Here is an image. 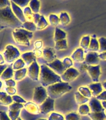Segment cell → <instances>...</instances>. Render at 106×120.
Returning <instances> with one entry per match:
<instances>
[{
	"instance_id": "6da1fadb",
	"label": "cell",
	"mask_w": 106,
	"mask_h": 120,
	"mask_svg": "<svg viewBox=\"0 0 106 120\" xmlns=\"http://www.w3.org/2000/svg\"><path fill=\"white\" fill-rule=\"evenodd\" d=\"M0 24L5 28H21L22 23L13 13L11 6L0 9Z\"/></svg>"
},
{
	"instance_id": "7a4b0ae2",
	"label": "cell",
	"mask_w": 106,
	"mask_h": 120,
	"mask_svg": "<svg viewBox=\"0 0 106 120\" xmlns=\"http://www.w3.org/2000/svg\"><path fill=\"white\" fill-rule=\"evenodd\" d=\"M39 81L43 87H48L57 82H62V79L61 76L56 74L47 64H42L40 68Z\"/></svg>"
},
{
	"instance_id": "3957f363",
	"label": "cell",
	"mask_w": 106,
	"mask_h": 120,
	"mask_svg": "<svg viewBox=\"0 0 106 120\" xmlns=\"http://www.w3.org/2000/svg\"><path fill=\"white\" fill-rule=\"evenodd\" d=\"M72 86L69 82H59L47 87V92L49 97L52 99H58L67 92L72 90Z\"/></svg>"
},
{
	"instance_id": "277c9868",
	"label": "cell",
	"mask_w": 106,
	"mask_h": 120,
	"mask_svg": "<svg viewBox=\"0 0 106 120\" xmlns=\"http://www.w3.org/2000/svg\"><path fill=\"white\" fill-rule=\"evenodd\" d=\"M12 34L14 40L16 44L23 46H29L30 40L33 37V32L19 28L14 29Z\"/></svg>"
},
{
	"instance_id": "5b68a950",
	"label": "cell",
	"mask_w": 106,
	"mask_h": 120,
	"mask_svg": "<svg viewBox=\"0 0 106 120\" xmlns=\"http://www.w3.org/2000/svg\"><path fill=\"white\" fill-rule=\"evenodd\" d=\"M20 56V52L18 49L13 45H8L5 47L3 56L5 61L7 63H13L15 60H18Z\"/></svg>"
},
{
	"instance_id": "8992f818",
	"label": "cell",
	"mask_w": 106,
	"mask_h": 120,
	"mask_svg": "<svg viewBox=\"0 0 106 120\" xmlns=\"http://www.w3.org/2000/svg\"><path fill=\"white\" fill-rule=\"evenodd\" d=\"M48 98V94L44 87L43 86H37L34 88V91L33 100L34 103L36 105H41L44 101Z\"/></svg>"
},
{
	"instance_id": "52a82bcc",
	"label": "cell",
	"mask_w": 106,
	"mask_h": 120,
	"mask_svg": "<svg viewBox=\"0 0 106 120\" xmlns=\"http://www.w3.org/2000/svg\"><path fill=\"white\" fill-rule=\"evenodd\" d=\"M86 65V69L88 74L91 78L92 81L94 82H98L99 80V77L101 76V66L100 65L91 66Z\"/></svg>"
},
{
	"instance_id": "ba28073f",
	"label": "cell",
	"mask_w": 106,
	"mask_h": 120,
	"mask_svg": "<svg viewBox=\"0 0 106 120\" xmlns=\"http://www.w3.org/2000/svg\"><path fill=\"white\" fill-rule=\"evenodd\" d=\"M79 75V72L76 69L71 67L67 69V70L61 76V77L64 82H70L74 81L78 77Z\"/></svg>"
},
{
	"instance_id": "9c48e42d",
	"label": "cell",
	"mask_w": 106,
	"mask_h": 120,
	"mask_svg": "<svg viewBox=\"0 0 106 120\" xmlns=\"http://www.w3.org/2000/svg\"><path fill=\"white\" fill-rule=\"evenodd\" d=\"M41 113L43 114H48L54 110V99L49 97L39 106Z\"/></svg>"
},
{
	"instance_id": "30bf717a",
	"label": "cell",
	"mask_w": 106,
	"mask_h": 120,
	"mask_svg": "<svg viewBox=\"0 0 106 120\" xmlns=\"http://www.w3.org/2000/svg\"><path fill=\"white\" fill-rule=\"evenodd\" d=\"M46 64L58 75L61 76L67 70V68L64 66L62 62L58 59L55 60L52 63H47Z\"/></svg>"
},
{
	"instance_id": "8fae6325",
	"label": "cell",
	"mask_w": 106,
	"mask_h": 120,
	"mask_svg": "<svg viewBox=\"0 0 106 120\" xmlns=\"http://www.w3.org/2000/svg\"><path fill=\"white\" fill-rule=\"evenodd\" d=\"M40 74V67L38 65L37 61L33 62L29 66L28 69V75L32 80L37 81Z\"/></svg>"
},
{
	"instance_id": "7c38bea8",
	"label": "cell",
	"mask_w": 106,
	"mask_h": 120,
	"mask_svg": "<svg viewBox=\"0 0 106 120\" xmlns=\"http://www.w3.org/2000/svg\"><path fill=\"white\" fill-rule=\"evenodd\" d=\"M99 54L97 52H89L87 53L83 63L86 65L96 66L100 63Z\"/></svg>"
},
{
	"instance_id": "4fadbf2b",
	"label": "cell",
	"mask_w": 106,
	"mask_h": 120,
	"mask_svg": "<svg viewBox=\"0 0 106 120\" xmlns=\"http://www.w3.org/2000/svg\"><path fill=\"white\" fill-rule=\"evenodd\" d=\"M89 105L91 111L92 112H100L105 111V109L103 108L101 101H99L95 97L91 98Z\"/></svg>"
},
{
	"instance_id": "5bb4252c",
	"label": "cell",
	"mask_w": 106,
	"mask_h": 120,
	"mask_svg": "<svg viewBox=\"0 0 106 120\" xmlns=\"http://www.w3.org/2000/svg\"><path fill=\"white\" fill-rule=\"evenodd\" d=\"M43 56L46 61L48 62V63H52L57 59L55 51L51 48H46L44 49L43 51Z\"/></svg>"
},
{
	"instance_id": "9a60e30c",
	"label": "cell",
	"mask_w": 106,
	"mask_h": 120,
	"mask_svg": "<svg viewBox=\"0 0 106 120\" xmlns=\"http://www.w3.org/2000/svg\"><path fill=\"white\" fill-rule=\"evenodd\" d=\"M11 7L12 10H13V13L15 14L17 18L22 23L26 22V20L25 19V17H24V13H23V11L21 9V8L12 1H11Z\"/></svg>"
},
{
	"instance_id": "2e32d148",
	"label": "cell",
	"mask_w": 106,
	"mask_h": 120,
	"mask_svg": "<svg viewBox=\"0 0 106 120\" xmlns=\"http://www.w3.org/2000/svg\"><path fill=\"white\" fill-rule=\"evenodd\" d=\"M84 50L82 48H77L76 51H74L72 55L71 58L72 60L76 63H83L84 61L85 58L84 56Z\"/></svg>"
},
{
	"instance_id": "e0dca14e",
	"label": "cell",
	"mask_w": 106,
	"mask_h": 120,
	"mask_svg": "<svg viewBox=\"0 0 106 120\" xmlns=\"http://www.w3.org/2000/svg\"><path fill=\"white\" fill-rule=\"evenodd\" d=\"M88 88L91 91V93L92 96L94 97H97L102 92L103 87L102 84L99 83V82H94V83H91L89 84Z\"/></svg>"
},
{
	"instance_id": "ac0fdd59",
	"label": "cell",
	"mask_w": 106,
	"mask_h": 120,
	"mask_svg": "<svg viewBox=\"0 0 106 120\" xmlns=\"http://www.w3.org/2000/svg\"><path fill=\"white\" fill-rule=\"evenodd\" d=\"M24 108H25L27 112H28L30 114H34V115L39 114L41 112L39 108H38V106L36 103L28 102V103L24 104Z\"/></svg>"
},
{
	"instance_id": "d6986e66",
	"label": "cell",
	"mask_w": 106,
	"mask_h": 120,
	"mask_svg": "<svg viewBox=\"0 0 106 120\" xmlns=\"http://www.w3.org/2000/svg\"><path fill=\"white\" fill-rule=\"evenodd\" d=\"M21 58L26 65L30 66L33 62L36 61V57L33 52H26L21 55Z\"/></svg>"
},
{
	"instance_id": "ffe728a7",
	"label": "cell",
	"mask_w": 106,
	"mask_h": 120,
	"mask_svg": "<svg viewBox=\"0 0 106 120\" xmlns=\"http://www.w3.org/2000/svg\"><path fill=\"white\" fill-rule=\"evenodd\" d=\"M13 102L11 96L5 92H0V105L3 106H9Z\"/></svg>"
},
{
	"instance_id": "44dd1931",
	"label": "cell",
	"mask_w": 106,
	"mask_h": 120,
	"mask_svg": "<svg viewBox=\"0 0 106 120\" xmlns=\"http://www.w3.org/2000/svg\"><path fill=\"white\" fill-rule=\"evenodd\" d=\"M99 43L98 39H96V38H92L91 39V42H90L89 46L88 48V49L87 51L89 52H97L99 51Z\"/></svg>"
},
{
	"instance_id": "7402d4cb",
	"label": "cell",
	"mask_w": 106,
	"mask_h": 120,
	"mask_svg": "<svg viewBox=\"0 0 106 120\" xmlns=\"http://www.w3.org/2000/svg\"><path fill=\"white\" fill-rule=\"evenodd\" d=\"M66 36H67V34L66 32H64L59 28H56L54 37V40L55 42L61 41L62 39H65L66 38Z\"/></svg>"
},
{
	"instance_id": "603a6c76",
	"label": "cell",
	"mask_w": 106,
	"mask_h": 120,
	"mask_svg": "<svg viewBox=\"0 0 106 120\" xmlns=\"http://www.w3.org/2000/svg\"><path fill=\"white\" fill-rule=\"evenodd\" d=\"M28 73V69L26 68H22V69H19L15 71V75H14V78L16 81H21L22 79L24 78L26 76V74Z\"/></svg>"
},
{
	"instance_id": "cb8c5ba5",
	"label": "cell",
	"mask_w": 106,
	"mask_h": 120,
	"mask_svg": "<svg viewBox=\"0 0 106 120\" xmlns=\"http://www.w3.org/2000/svg\"><path fill=\"white\" fill-rule=\"evenodd\" d=\"M91 37L89 35L84 36L81 39V41L80 42V46L81 48H82L84 50L85 52H87L88 49V48L89 46L90 42H91Z\"/></svg>"
},
{
	"instance_id": "d4e9b609",
	"label": "cell",
	"mask_w": 106,
	"mask_h": 120,
	"mask_svg": "<svg viewBox=\"0 0 106 120\" xmlns=\"http://www.w3.org/2000/svg\"><path fill=\"white\" fill-rule=\"evenodd\" d=\"M13 66H8L6 69L4 70L3 74L1 76V79H3V80H8L11 79V78H13Z\"/></svg>"
},
{
	"instance_id": "484cf974",
	"label": "cell",
	"mask_w": 106,
	"mask_h": 120,
	"mask_svg": "<svg viewBox=\"0 0 106 120\" xmlns=\"http://www.w3.org/2000/svg\"><path fill=\"white\" fill-rule=\"evenodd\" d=\"M88 116L92 120H106V114L104 111L100 112H91Z\"/></svg>"
},
{
	"instance_id": "4316f807",
	"label": "cell",
	"mask_w": 106,
	"mask_h": 120,
	"mask_svg": "<svg viewBox=\"0 0 106 120\" xmlns=\"http://www.w3.org/2000/svg\"><path fill=\"white\" fill-rule=\"evenodd\" d=\"M29 4V7L31 8V9L34 13H39V9H40V6H41V3L39 0H31Z\"/></svg>"
},
{
	"instance_id": "83f0119b",
	"label": "cell",
	"mask_w": 106,
	"mask_h": 120,
	"mask_svg": "<svg viewBox=\"0 0 106 120\" xmlns=\"http://www.w3.org/2000/svg\"><path fill=\"white\" fill-rule=\"evenodd\" d=\"M60 23L62 26H66L70 22V18L69 15L66 12H62L59 15Z\"/></svg>"
},
{
	"instance_id": "f1b7e54d",
	"label": "cell",
	"mask_w": 106,
	"mask_h": 120,
	"mask_svg": "<svg viewBox=\"0 0 106 120\" xmlns=\"http://www.w3.org/2000/svg\"><path fill=\"white\" fill-rule=\"evenodd\" d=\"M75 98H76V103L79 105L86 104L89 100V98L84 97V96H82L79 91L75 93Z\"/></svg>"
},
{
	"instance_id": "f546056e",
	"label": "cell",
	"mask_w": 106,
	"mask_h": 120,
	"mask_svg": "<svg viewBox=\"0 0 106 120\" xmlns=\"http://www.w3.org/2000/svg\"><path fill=\"white\" fill-rule=\"evenodd\" d=\"M24 17L26 19V21H30V22H33V16L34 13L32 11L29 7L24 8L23 10Z\"/></svg>"
},
{
	"instance_id": "4dcf8cb0",
	"label": "cell",
	"mask_w": 106,
	"mask_h": 120,
	"mask_svg": "<svg viewBox=\"0 0 106 120\" xmlns=\"http://www.w3.org/2000/svg\"><path fill=\"white\" fill-rule=\"evenodd\" d=\"M21 28L31 32L35 31L37 30L36 25L33 22H30V21H26L24 23H22Z\"/></svg>"
},
{
	"instance_id": "1f68e13d",
	"label": "cell",
	"mask_w": 106,
	"mask_h": 120,
	"mask_svg": "<svg viewBox=\"0 0 106 120\" xmlns=\"http://www.w3.org/2000/svg\"><path fill=\"white\" fill-rule=\"evenodd\" d=\"M67 48V43L66 39H62V40H61V41L56 42L55 46H54V49H55L56 50H64V49H66Z\"/></svg>"
},
{
	"instance_id": "d6a6232c",
	"label": "cell",
	"mask_w": 106,
	"mask_h": 120,
	"mask_svg": "<svg viewBox=\"0 0 106 120\" xmlns=\"http://www.w3.org/2000/svg\"><path fill=\"white\" fill-rule=\"evenodd\" d=\"M49 25V23L48 22V21L46 19L44 16L41 15L40 19H39V22H37V24H36L37 26V30H43L44 29L46 28L47 26Z\"/></svg>"
},
{
	"instance_id": "836d02e7",
	"label": "cell",
	"mask_w": 106,
	"mask_h": 120,
	"mask_svg": "<svg viewBox=\"0 0 106 120\" xmlns=\"http://www.w3.org/2000/svg\"><path fill=\"white\" fill-rule=\"evenodd\" d=\"M78 91L80 93L82 96H84V97L91 99L92 96V94L91 93V90L89 88L86 87H79L78 88Z\"/></svg>"
},
{
	"instance_id": "e575fe53",
	"label": "cell",
	"mask_w": 106,
	"mask_h": 120,
	"mask_svg": "<svg viewBox=\"0 0 106 120\" xmlns=\"http://www.w3.org/2000/svg\"><path fill=\"white\" fill-rule=\"evenodd\" d=\"M25 63L22 60V58H18V60H16V61L14 63L13 65V70H19V69H22L24 68V66H25Z\"/></svg>"
},
{
	"instance_id": "d590c367",
	"label": "cell",
	"mask_w": 106,
	"mask_h": 120,
	"mask_svg": "<svg viewBox=\"0 0 106 120\" xmlns=\"http://www.w3.org/2000/svg\"><path fill=\"white\" fill-rule=\"evenodd\" d=\"M79 114L80 115H88L90 112V107L86 104L80 105V106L79 107Z\"/></svg>"
},
{
	"instance_id": "8d00e7d4",
	"label": "cell",
	"mask_w": 106,
	"mask_h": 120,
	"mask_svg": "<svg viewBox=\"0 0 106 120\" xmlns=\"http://www.w3.org/2000/svg\"><path fill=\"white\" fill-rule=\"evenodd\" d=\"M49 21L52 26H58L60 22L59 18L54 14H51L49 16Z\"/></svg>"
},
{
	"instance_id": "74e56055",
	"label": "cell",
	"mask_w": 106,
	"mask_h": 120,
	"mask_svg": "<svg viewBox=\"0 0 106 120\" xmlns=\"http://www.w3.org/2000/svg\"><path fill=\"white\" fill-rule=\"evenodd\" d=\"M10 1L13 2L21 8L27 7V5L29 4V2L31 1V0H10Z\"/></svg>"
},
{
	"instance_id": "f35d334b",
	"label": "cell",
	"mask_w": 106,
	"mask_h": 120,
	"mask_svg": "<svg viewBox=\"0 0 106 120\" xmlns=\"http://www.w3.org/2000/svg\"><path fill=\"white\" fill-rule=\"evenodd\" d=\"M99 43V51L100 52H106V38L104 37H101L98 39Z\"/></svg>"
},
{
	"instance_id": "ab89813d",
	"label": "cell",
	"mask_w": 106,
	"mask_h": 120,
	"mask_svg": "<svg viewBox=\"0 0 106 120\" xmlns=\"http://www.w3.org/2000/svg\"><path fill=\"white\" fill-rule=\"evenodd\" d=\"M21 110L18 111H8V116L11 120H17L19 117Z\"/></svg>"
},
{
	"instance_id": "60d3db41",
	"label": "cell",
	"mask_w": 106,
	"mask_h": 120,
	"mask_svg": "<svg viewBox=\"0 0 106 120\" xmlns=\"http://www.w3.org/2000/svg\"><path fill=\"white\" fill-rule=\"evenodd\" d=\"M24 108L23 104L18 103H13L9 106V110L10 111H18L21 110Z\"/></svg>"
},
{
	"instance_id": "b9f144b4",
	"label": "cell",
	"mask_w": 106,
	"mask_h": 120,
	"mask_svg": "<svg viewBox=\"0 0 106 120\" xmlns=\"http://www.w3.org/2000/svg\"><path fill=\"white\" fill-rule=\"evenodd\" d=\"M48 120H64V118L62 114L52 112L49 116Z\"/></svg>"
},
{
	"instance_id": "7bdbcfd3",
	"label": "cell",
	"mask_w": 106,
	"mask_h": 120,
	"mask_svg": "<svg viewBox=\"0 0 106 120\" xmlns=\"http://www.w3.org/2000/svg\"><path fill=\"white\" fill-rule=\"evenodd\" d=\"M66 120H80V115L77 112H71L66 116Z\"/></svg>"
},
{
	"instance_id": "ee69618b",
	"label": "cell",
	"mask_w": 106,
	"mask_h": 120,
	"mask_svg": "<svg viewBox=\"0 0 106 120\" xmlns=\"http://www.w3.org/2000/svg\"><path fill=\"white\" fill-rule=\"evenodd\" d=\"M62 62V63H63V64L64 65V66H65L67 69L71 68L72 67V66L73 65V60L69 58H64Z\"/></svg>"
},
{
	"instance_id": "f6af8a7d",
	"label": "cell",
	"mask_w": 106,
	"mask_h": 120,
	"mask_svg": "<svg viewBox=\"0 0 106 120\" xmlns=\"http://www.w3.org/2000/svg\"><path fill=\"white\" fill-rule=\"evenodd\" d=\"M12 99H13V101L15 102V103H20V104H25L26 103V101L24 100L23 98H22L20 96L17 95H13L12 96Z\"/></svg>"
},
{
	"instance_id": "bcb514c9",
	"label": "cell",
	"mask_w": 106,
	"mask_h": 120,
	"mask_svg": "<svg viewBox=\"0 0 106 120\" xmlns=\"http://www.w3.org/2000/svg\"><path fill=\"white\" fill-rule=\"evenodd\" d=\"M11 6V1L9 0H0V9Z\"/></svg>"
},
{
	"instance_id": "7dc6e473",
	"label": "cell",
	"mask_w": 106,
	"mask_h": 120,
	"mask_svg": "<svg viewBox=\"0 0 106 120\" xmlns=\"http://www.w3.org/2000/svg\"><path fill=\"white\" fill-rule=\"evenodd\" d=\"M5 90L9 95H15L16 93V90L14 87H6Z\"/></svg>"
},
{
	"instance_id": "c3c4849f",
	"label": "cell",
	"mask_w": 106,
	"mask_h": 120,
	"mask_svg": "<svg viewBox=\"0 0 106 120\" xmlns=\"http://www.w3.org/2000/svg\"><path fill=\"white\" fill-rule=\"evenodd\" d=\"M0 120H11L9 117L8 116V114L3 111H0Z\"/></svg>"
},
{
	"instance_id": "681fc988",
	"label": "cell",
	"mask_w": 106,
	"mask_h": 120,
	"mask_svg": "<svg viewBox=\"0 0 106 120\" xmlns=\"http://www.w3.org/2000/svg\"><path fill=\"white\" fill-rule=\"evenodd\" d=\"M97 99H99V101H106V90L104 91H102L99 96H97V97H95Z\"/></svg>"
},
{
	"instance_id": "f907efd6",
	"label": "cell",
	"mask_w": 106,
	"mask_h": 120,
	"mask_svg": "<svg viewBox=\"0 0 106 120\" xmlns=\"http://www.w3.org/2000/svg\"><path fill=\"white\" fill-rule=\"evenodd\" d=\"M5 84L7 87H15L16 86V82L15 80L10 79L5 81Z\"/></svg>"
},
{
	"instance_id": "816d5d0a",
	"label": "cell",
	"mask_w": 106,
	"mask_h": 120,
	"mask_svg": "<svg viewBox=\"0 0 106 120\" xmlns=\"http://www.w3.org/2000/svg\"><path fill=\"white\" fill-rule=\"evenodd\" d=\"M43 43L41 40H38V41H36L34 44V46L35 49H39L43 47Z\"/></svg>"
},
{
	"instance_id": "f5cc1de1",
	"label": "cell",
	"mask_w": 106,
	"mask_h": 120,
	"mask_svg": "<svg viewBox=\"0 0 106 120\" xmlns=\"http://www.w3.org/2000/svg\"><path fill=\"white\" fill-rule=\"evenodd\" d=\"M41 16L39 13H34V16H33V22L36 25L37 24V22H39Z\"/></svg>"
},
{
	"instance_id": "db71d44e",
	"label": "cell",
	"mask_w": 106,
	"mask_h": 120,
	"mask_svg": "<svg viewBox=\"0 0 106 120\" xmlns=\"http://www.w3.org/2000/svg\"><path fill=\"white\" fill-rule=\"evenodd\" d=\"M33 52L36 58H39V57H41L43 55V51H41L39 49H34Z\"/></svg>"
},
{
	"instance_id": "11a10c76",
	"label": "cell",
	"mask_w": 106,
	"mask_h": 120,
	"mask_svg": "<svg viewBox=\"0 0 106 120\" xmlns=\"http://www.w3.org/2000/svg\"><path fill=\"white\" fill-rule=\"evenodd\" d=\"M7 67H8V66H7V64H3V65H0V77H1V75L3 74V73L4 71V70H5Z\"/></svg>"
},
{
	"instance_id": "9f6ffc18",
	"label": "cell",
	"mask_w": 106,
	"mask_h": 120,
	"mask_svg": "<svg viewBox=\"0 0 106 120\" xmlns=\"http://www.w3.org/2000/svg\"><path fill=\"white\" fill-rule=\"evenodd\" d=\"M99 57L100 60H103V61H106V52H101L99 54Z\"/></svg>"
},
{
	"instance_id": "6f0895ef",
	"label": "cell",
	"mask_w": 106,
	"mask_h": 120,
	"mask_svg": "<svg viewBox=\"0 0 106 120\" xmlns=\"http://www.w3.org/2000/svg\"><path fill=\"white\" fill-rule=\"evenodd\" d=\"M4 63H5V60H4V58H3V56H2L1 54H0V65H3V64H4Z\"/></svg>"
},
{
	"instance_id": "680465c9",
	"label": "cell",
	"mask_w": 106,
	"mask_h": 120,
	"mask_svg": "<svg viewBox=\"0 0 106 120\" xmlns=\"http://www.w3.org/2000/svg\"><path fill=\"white\" fill-rule=\"evenodd\" d=\"M101 103H102V105L103 108L105 109H106V101H103L101 102Z\"/></svg>"
},
{
	"instance_id": "91938a15",
	"label": "cell",
	"mask_w": 106,
	"mask_h": 120,
	"mask_svg": "<svg viewBox=\"0 0 106 120\" xmlns=\"http://www.w3.org/2000/svg\"><path fill=\"white\" fill-rule=\"evenodd\" d=\"M5 27H4V26H2V25H1V24H0V31H1L2 30H3L4 29H5Z\"/></svg>"
},
{
	"instance_id": "94428289",
	"label": "cell",
	"mask_w": 106,
	"mask_h": 120,
	"mask_svg": "<svg viewBox=\"0 0 106 120\" xmlns=\"http://www.w3.org/2000/svg\"><path fill=\"white\" fill-rule=\"evenodd\" d=\"M102 87L106 90V81H105V82H104L102 83Z\"/></svg>"
},
{
	"instance_id": "6125c7cd",
	"label": "cell",
	"mask_w": 106,
	"mask_h": 120,
	"mask_svg": "<svg viewBox=\"0 0 106 120\" xmlns=\"http://www.w3.org/2000/svg\"><path fill=\"white\" fill-rule=\"evenodd\" d=\"M1 87H2V82L0 81V89L1 88Z\"/></svg>"
},
{
	"instance_id": "be15d7a7",
	"label": "cell",
	"mask_w": 106,
	"mask_h": 120,
	"mask_svg": "<svg viewBox=\"0 0 106 120\" xmlns=\"http://www.w3.org/2000/svg\"><path fill=\"white\" fill-rule=\"evenodd\" d=\"M22 120V119H21V118H20V117H19L18 118V120Z\"/></svg>"
},
{
	"instance_id": "e7e4bbea",
	"label": "cell",
	"mask_w": 106,
	"mask_h": 120,
	"mask_svg": "<svg viewBox=\"0 0 106 120\" xmlns=\"http://www.w3.org/2000/svg\"><path fill=\"white\" fill-rule=\"evenodd\" d=\"M38 120H46V119H39Z\"/></svg>"
}]
</instances>
